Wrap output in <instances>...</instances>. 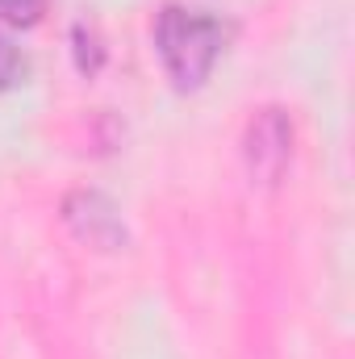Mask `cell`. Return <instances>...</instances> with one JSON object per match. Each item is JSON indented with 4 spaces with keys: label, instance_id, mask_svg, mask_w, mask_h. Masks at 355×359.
Listing matches in <instances>:
<instances>
[{
    "label": "cell",
    "instance_id": "obj_3",
    "mask_svg": "<svg viewBox=\"0 0 355 359\" xmlns=\"http://www.w3.org/2000/svg\"><path fill=\"white\" fill-rule=\"evenodd\" d=\"M25 76V59L17 55V46L0 34V88H8V84H17Z\"/></svg>",
    "mask_w": 355,
    "mask_h": 359
},
{
    "label": "cell",
    "instance_id": "obj_4",
    "mask_svg": "<svg viewBox=\"0 0 355 359\" xmlns=\"http://www.w3.org/2000/svg\"><path fill=\"white\" fill-rule=\"evenodd\" d=\"M38 8H42V0H0V13L8 21H34Z\"/></svg>",
    "mask_w": 355,
    "mask_h": 359
},
{
    "label": "cell",
    "instance_id": "obj_1",
    "mask_svg": "<svg viewBox=\"0 0 355 359\" xmlns=\"http://www.w3.org/2000/svg\"><path fill=\"white\" fill-rule=\"evenodd\" d=\"M155 42H159L168 76L180 88H196L209 76L213 59L222 55V25L196 8H168L159 17Z\"/></svg>",
    "mask_w": 355,
    "mask_h": 359
},
{
    "label": "cell",
    "instance_id": "obj_2",
    "mask_svg": "<svg viewBox=\"0 0 355 359\" xmlns=\"http://www.w3.org/2000/svg\"><path fill=\"white\" fill-rule=\"evenodd\" d=\"M288 142H293V130H288V121L280 117V109H264V113L251 121V134H247L251 172L260 180H276L280 168L288 163Z\"/></svg>",
    "mask_w": 355,
    "mask_h": 359
}]
</instances>
